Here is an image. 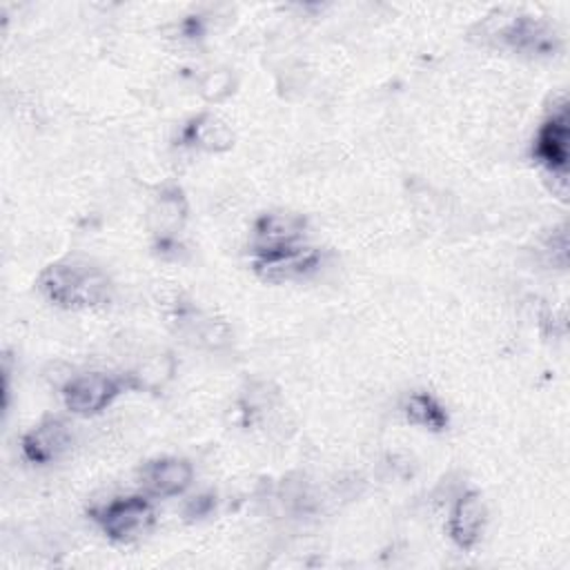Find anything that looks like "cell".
I'll return each mask as SVG.
<instances>
[{
    "mask_svg": "<svg viewBox=\"0 0 570 570\" xmlns=\"http://www.w3.org/2000/svg\"><path fill=\"white\" fill-rule=\"evenodd\" d=\"M40 289L49 301L73 309L105 305L111 296L107 274L78 258H65L49 265L40 276Z\"/></svg>",
    "mask_w": 570,
    "mask_h": 570,
    "instance_id": "6da1fadb",
    "label": "cell"
},
{
    "mask_svg": "<svg viewBox=\"0 0 570 570\" xmlns=\"http://www.w3.org/2000/svg\"><path fill=\"white\" fill-rule=\"evenodd\" d=\"M96 521L102 532L116 541H131L147 532L154 523V508L145 497L114 499L96 512Z\"/></svg>",
    "mask_w": 570,
    "mask_h": 570,
    "instance_id": "7a4b0ae2",
    "label": "cell"
},
{
    "mask_svg": "<svg viewBox=\"0 0 570 570\" xmlns=\"http://www.w3.org/2000/svg\"><path fill=\"white\" fill-rule=\"evenodd\" d=\"M118 392H120V383L116 379L102 372H89L71 379L65 385L62 396H65L67 410H71L73 414L89 416L105 410L118 396Z\"/></svg>",
    "mask_w": 570,
    "mask_h": 570,
    "instance_id": "3957f363",
    "label": "cell"
},
{
    "mask_svg": "<svg viewBox=\"0 0 570 570\" xmlns=\"http://www.w3.org/2000/svg\"><path fill=\"white\" fill-rule=\"evenodd\" d=\"M537 158L566 185L568 171V109L561 105L552 116L543 122L537 136Z\"/></svg>",
    "mask_w": 570,
    "mask_h": 570,
    "instance_id": "277c9868",
    "label": "cell"
},
{
    "mask_svg": "<svg viewBox=\"0 0 570 570\" xmlns=\"http://www.w3.org/2000/svg\"><path fill=\"white\" fill-rule=\"evenodd\" d=\"M194 479V468L187 459L178 456H163L156 461H149L142 468V488L147 494L167 499L183 494Z\"/></svg>",
    "mask_w": 570,
    "mask_h": 570,
    "instance_id": "5b68a950",
    "label": "cell"
},
{
    "mask_svg": "<svg viewBox=\"0 0 570 570\" xmlns=\"http://www.w3.org/2000/svg\"><path fill=\"white\" fill-rule=\"evenodd\" d=\"M71 445V434L67 425L58 419L42 421L38 428L29 430L22 439V452L31 463H49L67 452Z\"/></svg>",
    "mask_w": 570,
    "mask_h": 570,
    "instance_id": "8992f818",
    "label": "cell"
},
{
    "mask_svg": "<svg viewBox=\"0 0 570 570\" xmlns=\"http://www.w3.org/2000/svg\"><path fill=\"white\" fill-rule=\"evenodd\" d=\"M485 525V505L476 492L463 494L450 512V537L461 548H472Z\"/></svg>",
    "mask_w": 570,
    "mask_h": 570,
    "instance_id": "52a82bcc",
    "label": "cell"
},
{
    "mask_svg": "<svg viewBox=\"0 0 570 570\" xmlns=\"http://www.w3.org/2000/svg\"><path fill=\"white\" fill-rule=\"evenodd\" d=\"M298 236H301V225L294 216H285V214L263 216L256 225V252L296 245Z\"/></svg>",
    "mask_w": 570,
    "mask_h": 570,
    "instance_id": "ba28073f",
    "label": "cell"
},
{
    "mask_svg": "<svg viewBox=\"0 0 570 570\" xmlns=\"http://www.w3.org/2000/svg\"><path fill=\"white\" fill-rule=\"evenodd\" d=\"M185 200L180 194H163L149 209L147 220H149V229L154 234L160 236H169L174 232H178L185 223Z\"/></svg>",
    "mask_w": 570,
    "mask_h": 570,
    "instance_id": "9c48e42d",
    "label": "cell"
},
{
    "mask_svg": "<svg viewBox=\"0 0 570 570\" xmlns=\"http://www.w3.org/2000/svg\"><path fill=\"white\" fill-rule=\"evenodd\" d=\"M405 416L414 425H423L428 430H443L448 425V414L443 405L428 392H416L405 403Z\"/></svg>",
    "mask_w": 570,
    "mask_h": 570,
    "instance_id": "30bf717a",
    "label": "cell"
},
{
    "mask_svg": "<svg viewBox=\"0 0 570 570\" xmlns=\"http://www.w3.org/2000/svg\"><path fill=\"white\" fill-rule=\"evenodd\" d=\"M189 134H191V140L205 149H225L232 142L229 129L214 118H203L194 122Z\"/></svg>",
    "mask_w": 570,
    "mask_h": 570,
    "instance_id": "8fae6325",
    "label": "cell"
}]
</instances>
